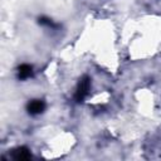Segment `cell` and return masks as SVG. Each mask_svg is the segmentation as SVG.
<instances>
[{"label": "cell", "instance_id": "3957f363", "mask_svg": "<svg viewBox=\"0 0 161 161\" xmlns=\"http://www.w3.org/2000/svg\"><path fill=\"white\" fill-rule=\"evenodd\" d=\"M33 74V68L29 64H21L18 68V78L19 79H28Z\"/></svg>", "mask_w": 161, "mask_h": 161}, {"label": "cell", "instance_id": "277c9868", "mask_svg": "<svg viewBox=\"0 0 161 161\" xmlns=\"http://www.w3.org/2000/svg\"><path fill=\"white\" fill-rule=\"evenodd\" d=\"M13 157L15 160H28L30 158V152L25 147H18L16 150L13 151Z\"/></svg>", "mask_w": 161, "mask_h": 161}, {"label": "cell", "instance_id": "7a4b0ae2", "mask_svg": "<svg viewBox=\"0 0 161 161\" xmlns=\"http://www.w3.org/2000/svg\"><path fill=\"white\" fill-rule=\"evenodd\" d=\"M26 109L30 114H40L45 109V103L42 99H33L28 103Z\"/></svg>", "mask_w": 161, "mask_h": 161}, {"label": "cell", "instance_id": "6da1fadb", "mask_svg": "<svg viewBox=\"0 0 161 161\" xmlns=\"http://www.w3.org/2000/svg\"><path fill=\"white\" fill-rule=\"evenodd\" d=\"M89 87H91V79H89L88 77H83V78H80L79 82H78L77 89H75V94H74L75 101H78V102L83 101V99L88 96Z\"/></svg>", "mask_w": 161, "mask_h": 161}]
</instances>
